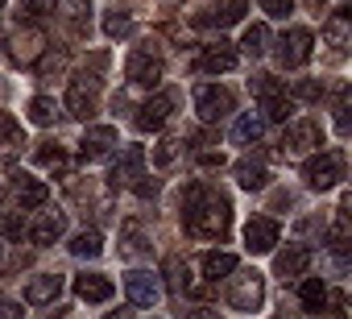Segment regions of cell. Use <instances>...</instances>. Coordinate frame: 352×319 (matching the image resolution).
<instances>
[{"label": "cell", "mask_w": 352, "mask_h": 319, "mask_svg": "<svg viewBox=\"0 0 352 319\" xmlns=\"http://www.w3.org/2000/svg\"><path fill=\"white\" fill-rule=\"evenodd\" d=\"M319 141H323L319 120H294V124L286 129V137H282V149H286V153H307V149H315Z\"/></svg>", "instance_id": "cell-12"}, {"label": "cell", "mask_w": 352, "mask_h": 319, "mask_svg": "<svg viewBox=\"0 0 352 319\" xmlns=\"http://www.w3.org/2000/svg\"><path fill=\"white\" fill-rule=\"evenodd\" d=\"M71 253H75V257H100V253H104V236H100L96 228H83V232L71 241Z\"/></svg>", "instance_id": "cell-27"}, {"label": "cell", "mask_w": 352, "mask_h": 319, "mask_svg": "<svg viewBox=\"0 0 352 319\" xmlns=\"http://www.w3.org/2000/svg\"><path fill=\"white\" fill-rule=\"evenodd\" d=\"M96 83H100V79H96V75H87V71L71 83V91H67V112H71V116L87 120V116L96 112Z\"/></svg>", "instance_id": "cell-9"}, {"label": "cell", "mask_w": 352, "mask_h": 319, "mask_svg": "<svg viewBox=\"0 0 352 319\" xmlns=\"http://www.w3.org/2000/svg\"><path fill=\"white\" fill-rule=\"evenodd\" d=\"M187 319H216V315H212V311H191Z\"/></svg>", "instance_id": "cell-44"}, {"label": "cell", "mask_w": 352, "mask_h": 319, "mask_svg": "<svg viewBox=\"0 0 352 319\" xmlns=\"http://www.w3.org/2000/svg\"><path fill=\"white\" fill-rule=\"evenodd\" d=\"M112 187H137L145 179V149L141 145H124V153L116 157V166H112Z\"/></svg>", "instance_id": "cell-7"}, {"label": "cell", "mask_w": 352, "mask_h": 319, "mask_svg": "<svg viewBox=\"0 0 352 319\" xmlns=\"http://www.w3.org/2000/svg\"><path fill=\"white\" fill-rule=\"evenodd\" d=\"M112 145H116V129H112V124H96V129H87V133H83L79 153H83V162H96V157L112 153Z\"/></svg>", "instance_id": "cell-17"}, {"label": "cell", "mask_w": 352, "mask_h": 319, "mask_svg": "<svg viewBox=\"0 0 352 319\" xmlns=\"http://www.w3.org/2000/svg\"><path fill=\"white\" fill-rule=\"evenodd\" d=\"M195 112H199V120H208V124L224 120V116L232 112V91H228V87H216V83L195 87Z\"/></svg>", "instance_id": "cell-5"}, {"label": "cell", "mask_w": 352, "mask_h": 319, "mask_svg": "<svg viewBox=\"0 0 352 319\" xmlns=\"http://www.w3.org/2000/svg\"><path fill=\"white\" fill-rule=\"evenodd\" d=\"M249 87L261 96V112H265V120H290L294 100L286 96V83H278L274 75H253Z\"/></svg>", "instance_id": "cell-2"}, {"label": "cell", "mask_w": 352, "mask_h": 319, "mask_svg": "<svg viewBox=\"0 0 352 319\" xmlns=\"http://www.w3.org/2000/svg\"><path fill=\"white\" fill-rule=\"evenodd\" d=\"M54 112H58V108H54V100H46V96H38V100L30 104V120H34V124H50Z\"/></svg>", "instance_id": "cell-35"}, {"label": "cell", "mask_w": 352, "mask_h": 319, "mask_svg": "<svg viewBox=\"0 0 352 319\" xmlns=\"http://www.w3.org/2000/svg\"><path fill=\"white\" fill-rule=\"evenodd\" d=\"M0 232H5V236H13V241H21V232H25V220H21V216H5V220H0Z\"/></svg>", "instance_id": "cell-39"}, {"label": "cell", "mask_w": 352, "mask_h": 319, "mask_svg": "<svg viewBox=\"0 0 352 319\" xmlns=\"http://www.w3.org/2000/svg\"><path fill=\"white\" fill-rule=\"evenodd\" d=\"M0 145H21V124L9 112H0Z\"/></svg>", "instance_id": "cell-33"}, {"label": "cell", "mask_w": 352, "mask_h": 319, "mask_svg": "<svg viewBox=\"0 0 352 319\" xmlns=\"http://www.w3.org/2000/svg\"><path fill=\"white\" fill-rule=\"evenodd\" d=\"M204 274H208L212 282H220V278L236 274V257H232V253H208V257H204Z\"/></svg>", "instance_id": "cell-28"}, {"label": "cell", "mask_w": 352, "mask_h": 319, "mask_svg": "<svg viewBox=\"0 0 352 319\" xmlns=\"http://www.w3.org/2000/svg\"><path fill=\"white\" fill-rule=\"evenodd\" d=\"M124 75H129V83H137V87H153V83L162 79V58H157V50H153V46H137V50L129 54V63H124Z\"/></svg>", "instance_id": "cell-4"}, {"label": "cell", "mask_w": 352, "mask_h": 319, "mask_svg": "<svg viewBox=\"0 0 352 319\" xmlns=\"http://www.w3.org/2000/svg\"><path fill=\"white\" fill-rule=\"evenodd\" d=\"M307 265H311V249H307V245H290V249L278 253V261H274V270H278L282 282H286V278H298Z\"/></svg>", "instance_id": "cell-18"}, {"label": "cell", "mask_w": 352, "mask_h": 319, "mask_svg": "<svg viewBox=\"0 0 352 319\" xmlns=\"http://www.w3.org/2000/svg\"><path fill=\"white\" fill-rule=\"evenodd\" d=\"M307 5H311V9H319V5H323V0H307Z\"/></svg>", "instance_id": "cell-47"}, {"label": "cell", "mask_w": 352, "mask_h": 319, "mask_svg": "<svg viewBox=\"0 0 352 319\" xmlns=\"http://www.w3.org/2000/svg\"><path fill=\"white\" fill-rule=\"evenodd\" d=\"M265 42H270V30H265V25H249L245 38H241V50H245L249 58H257V54H265Z\"/></svg>", "instance_id": "cell-30"}, {"label": "cell", "mask_w": 352, "mask_h": 319, "mask_svg": "<svg viewBox=\"0 0 352 319\" xmlns=\"http://www.w3.org/2000/svg\"><path fill=\"white\" fill-rule=\"evenodd\" d=\"M75 294L83 302H108L112 298V282L104 274H83V278H75Z\"/></svg>", "instance_id": "cell-19"}, {"label": "cell", "mask_w": 352, "mask_h": 319, "mask_svg": "<svg viewBox=\"0 0 352 319\" xmlns=\"http://www.w3.org/2000/svg\"><path fill=\"white\" fill-rule=\"evenodd\" d=\"M245 9H249V0H224V5H216V9H204V13H195L191 21L195 25H236L241 17H245Z\"/></svg>", "instance_id": "cell-16"}, {"label": "cell", "mask_w": 352, "mask_h": 319, "mask_svg": "<svg viewBox=\"0 0 352 319\" xmlns=\"http://www.w3.org/2000/svg\"><path fill=\"white\" fill-rule=\"evenodd\" d=\"M348 17H352V9H348V5H340V9L331 13V21H327V42H331L336 50H344V46H348Z\"/></svg>", "instance_id": "cell-25"}, {"label": "cell", "mask_w": 352, "mask_h": 319, "mask_svg": "<svg viewBox=\"0 0 352 319\" xmlns=\"http://www.w3.org/2000/svg\"><path fill=\"white\" fill-rule=\"evenodd\" d=\"M0 319H17V307H13V302H5V298H0Z\"/></svg>", "instance_id": "cell-43"}, {"label": "cell", "mask_w": 352, "mask_h": 319, "mask_svg": "<svg viewBox=\"0 0 352 319\" xmlns=\"http://www.w3.org/2000/svg\"><path fill=\"white\" fill-rule=\"evenodd\" d=\"M0 253H5V249H0Z\"/></svg>", "instance_id": "cell-49"}, {"label": "cell", "mask_w": 352, "mask_h": 319, "mask_svg": "<svg viewBox=\"0 0 352 319\" xmlns=\"http://www.w3.org/2000/svg\"><path fill=\"white\" fill-rule=\"evenodd\" d=\"M311 46H315L311 30H286V34L278 38V63H282V67H302V63L311 58Z\"/></svg>", "instance_id": "cell-8"}, {"label": "cell", "mask_w": 352, "mask_h": 319, "mask_svg": "<svg viewBox=\"0 0 352 319\" xmlns=\"http://www.w3.org/2000/svg\"><path fill=\"white\" fill-rule=\"evenodd\" d=\"M302 179H307V187H315V191L336 187V183L344 179V153H340V149H323L319 157H311V162L302 166Z\"/></svg>", "instance_id": "cell-3"}, {"label": "cell", "mask_w": 352, "mask_h": 319, "mask_svg": "<svg viewBox=\"0 0 352 319\" xmlns=\"http://www.w3.org/2000/svg\"><path fill=\"white\" fill-rule=\"evenodd\" d=\"M174 153H179V141H174V137H166V141L157 145V166H166Z\"/></svg>", "instance_id": "cell-40"}, {"label": "cell", "mask_w": 352, "mask_h": 319, "mask_svg": "<svg viewBox=\"0 0 352 319\" xmlns=\"http://www.w3.org/2000/svg\"><path fill=\"white\" fill-rule=\"evenodd\" d=\"M261 129H265V120L253 116V112H245V116L236 120V129H232V141H236V145H249V141L261 137Z\"/></svg>", "instance_id": "cell-29"}, {"label": "cell", "mask_w": 352, "mask_h": 319, "mask_svg": "<svg viewBox=\"0 0 352 319\" xmlns=\"http://www.w3.org/2000/svg\"><path fill=\"white\" fill-rule=\"evenodd\" d=\"M236 183H241L245 191H261V187L270 183V170H265L261 157H245V162H236Z\"/></svg>", "instance_id": "cell-21"}, {"label": "cell", "mask_w": 352, "mask_h": 319, "mask_svg": "<svg viewBox=\"0 0 352 319\" xmlns=\"http://www.w3.org/2000/svg\"><path fill=\"white\" fill-rule=\"evenodd\" d=\"M5 96H9V83H5V79H0V104H5Z\"/></svg>", "instance_id": "cell-45"}, {"label": "cell", "mask_w": 352, "mask_h": 319, "mask_svg": "<svg viewBox=\"0 0 352 319\" xmlns=\"http://www.w3.org/2000/svg\"><path fill=\"white\" fill-rule=\"evenodd\" d=\"M294 96H298V100H319V96H323V87H319V83H298V87H294Z\"/></svg>", "instance_id": "cell-41"}, {"label": "cell", "mask_w": 352, "mask_h": 319, "mask_svg": "<svg viewBox=\"0 0 352 319\" xmlns=\"http://www.w3.org/2000/svg\"><path fill=\"white\" fill-rule=\"evenodd\" d=\"M58 290H63V278L58 274H42V278H34L25 286V302H54Z\"/></svg>", "instance_id": "cell-23"}, {"label": "cell", "mask_w": 352, "mask_h": 319, "mask_svg": "<svg viewBox=\"0 0 352 319\" xmlns=\"http://www.w3.org/2000/svg\"><path fill=\"white\" fill-rule=\"evenodd\" d=\"M87 5H83V0H63V21H67V34L71 38H83L87 34Z\"/></svg>", "instance_id": "cell-24"}, {"label": "cell", "mask_w": 352, "mask_h": 319, "mask_svg": "<svg viewBox=\"0 0 352 319\" xmlns=\"http://www.w3.org/2000/svg\"><path fill=\"white\" fill-rule=\"evenodd\" d=\"M124 290H129V302H137V307H153L162 298V286H157V278L149 270H133L124 278Z\"/></svg>", "instance_id": "cell-14"}, {"label": "cell", "mask_w": 352, "mask_h": 319, "mask_svg": "<svg viewBox=\"0 0 352 319\" xmlns=\"http://www.w3.org/2000/svg\"><path fill=\"white\" fill-rule=\"evenodd\" d=\"M13 195H17L21 212H25V208H42V204L50 199L46 183H38V179H25V175H17V183H13Z\"/></svg>", "instance_id": "cell-20"}, {"label": "cell", "mask_w": 352, "mask_h": 319, "mask_svg": "<svg viewBox=\"0 0 352 319\" xmlns=\"http://www.w3.org/2000/svg\"><path fill=\"white\" fill-rule=\"evenodd\" d=\"M298 298H302V311H323V302H327V286L319 282V278H307L302 286H298Z\"/></svg>", "instance_id": "cell-26"}, {"label": "cell", "mask_w": 352, "mask_h": 319, "mask_svg": "<svg viewBox=\"0 0 352 319\" xmlns=\"http://www.w3.org/2000/svg\"><path fill=\"white\" fill-rule=\"evenodd\" d=\"M38 166H50V170H63V166H67V153H63L58 145H50V141H46V145L38 149Z\"/></svg>", "instance_id": "cell-34"}, {"label": "cell", "mask_w": 352, "mask_h": 319, "mask_svg": "<svg viewBox=\"0 0 352 319\" xmlns=\"http://www.w3.org/2000/svg\"><path fill=\"white\" fill-rule=\"evenodd\" d=\"M232 224V204L208 183H191L183 191V228L199 241H220Z\"/></svg>", "instance_id": "cell-1"}, {"label": "cell", "mask_w": 352, "mask_h": 319, "mask_svg": "<svg viewBox=\"0 0 352 319\" xmlns=\"http://www.w3.org/2000/svg\"><path fill=\"white\" fill-rule=\"evenodd\" d=\"M129 30H133V17H129L124 9H108V13H104V34H108V38H124Z\"/></svg>", "instance_id": "cell-31"}, {"label": "cell", "mask_w": 352, "mask_h": 319, "mask_svg": "<svg viewBox=\"0 0 352 319\" xmlns=\"http://www.w3.org/2000/svg\"><path fill=\"white\" fill-rule=\"evenodd\" d=\"M166 274H170V290H174V294L187 290V278H191V274H187L183 257H170V261H166Z\"/></svg>", "instance_id": "cell-32"}, {"label": "cell", "mask_w": 352, "mask_h": 319, "mask_svg": "<svg viewBox=\"0 0 352 319\" xmlns=\"http://www.w3.org/2000/svg\"><path fill=\"white\" fill-rule=\"evenodd\" d=\"M199 166H224V153H199Z\"/></svg>", "instance_id": "cell-42"}, {"label": "cell", "mask_w": 352, "mask_h": 319, "mask_svg": "<svg viewBox=\"0 0 352 319\" xmlns=\"http://www.w3.org/2000/svg\"><path fill=\"white\" fill-rule=\"evenodd\" d=\"M236 311H253V307H261V298H265V282H261V274L257 270H249V274H236L232 282H228V294H224Z\"/></svg>", "instance_id": "cell-6"}, {"label": "cell", "mask_w": 352, "mask_h": 319, "mask_svg": "<svg viewBox=\"0 0 352 319\" xmlns=\"http://www.w3.org/2000/svg\"><path fill=\"white\" fill-rule=\"evenodd\" d=\"M170 108H174V96H170V91H157L153 100H145V104L137 108L133 124H137L141 133H153V129H162V124L170 120Z\"/></svg>", "instance_id": "cell-10"}, {"label": "cell", "mask_w": 352, "mask_h": 319, "mask_svg": "<svg viewBox=\"0 0 352 319\" xmlns=\"http://www.w3.org/2000/svg\"><path fill=\"white\" fill-rule=\"evenodd\" d=\"M236 67V50H232V42H216V46H208L199 58H195V71H208V75H220V71H232Z\"/></svg>", "instance_id": "cell-15"}, {"label": "cell", "mask_w": 352, "mask_h": 319, "mask_svg": "<svg viewBox=\"0 0 352 319\" xmlns=\"http://www.w3.org/2000/svg\"><path fill=\"white\" fill-rule=\"evenodd\" d=\"M63 228H67L63 212H42V220L30 228V236H34V245H54L63 236Z\"/></svg>", "instance_id": "cell-22"}, {"label": "cell", "mask_w": 352, "mask_h": 319, "mask_svg": "<svg viewBox=\"0 0 352 319\" xmlns=\"http://www.w3.org/2000/svg\"><path fill=\"white\" fill-rule=\"evenodd\" d=\"M274 245H278V224L270 216H253L245 224V249L249 253H270Z\"/></svg>", "instance_id": "cell-13"}, {"label": "cell", "mask_w": 352, "mask_h": 319, "mask_svg": "<svg viewBox=\"0 0 352 319\" xmlns=\"http://www.w3.org/2000/svg\"><path fill=\"white\" fill-rule=\"evenodd\" d=\"M124 245H129L124 253H133V257H137V253H145V236L137 232V224H124Z\"/></svg>", "instance_id": "cell-37"}, {"label": "cell", "mask_w": 352, "mask_h": 319, "mask_svg": "<svg viewBox=\"0 0 352 319\" xmlns=\"http://www.w3.org/2000/svg\"><path fill=\"white\" fill-rule=\"evenodd\" d=\"M0 5H5V0H0Z\"/></svg>", "instance_id": "cell-48"}, {"label": "cell", "mask_w": 352, "mask_h": 319, "mask_svg": "<svg viewBox=\"0 0 352 319\" xmlns=\"http://www.w3.org/2000/svg\"><path fill=\"white\" fill-rule=\"evenodd\" d=\"M46 5H50V0H17V9H21V17H25V21L42 17V13H46Z\"/></svg>", "instance_id": "cell-38"}, {"label": "cell", "mask_w": 352, "mask_h": 319, "mask_svg": "<svg viewBox=\"0 0 352 319\" xmlns=\"http://www.w3.org/2000/svg\"><path fill=\"white\" fill-rule=\"evenodd\" d=\"M108 319H129V315H124V311H120V315H116V311H112V315H108Z\"/></svg>", "instance_id": "cell-46"}, {"label": "cell", "mask_w": 352, "mask_h": 319, "mask_svg": "<svg viewBox=\"0 0 352 319\" xmlns=\"http://www.w3.org/2000/svg\"><path fill=\"white\" fill-rule=\"evenodd\" d=\"M261 9L278 21H286V13H294V0H261Z\"/></svg>", "instance_id": "cell-36"}, {"label": "cell", "mask_w": 352, "mask_h": 319, "mask_svg": "<svg viewBox=\"0 0 352 319\" xmlns=\"http://www.w3.org/2000/svg\"><path fill=\"white\" fill-rule=\"evenodd\" d=\"M46 50V34L38 30V25H25V30H17V38H13V63L17 67H30V63H38V54Z\"/></svg>", "instance_id": "cell-11"}]
</instances>
